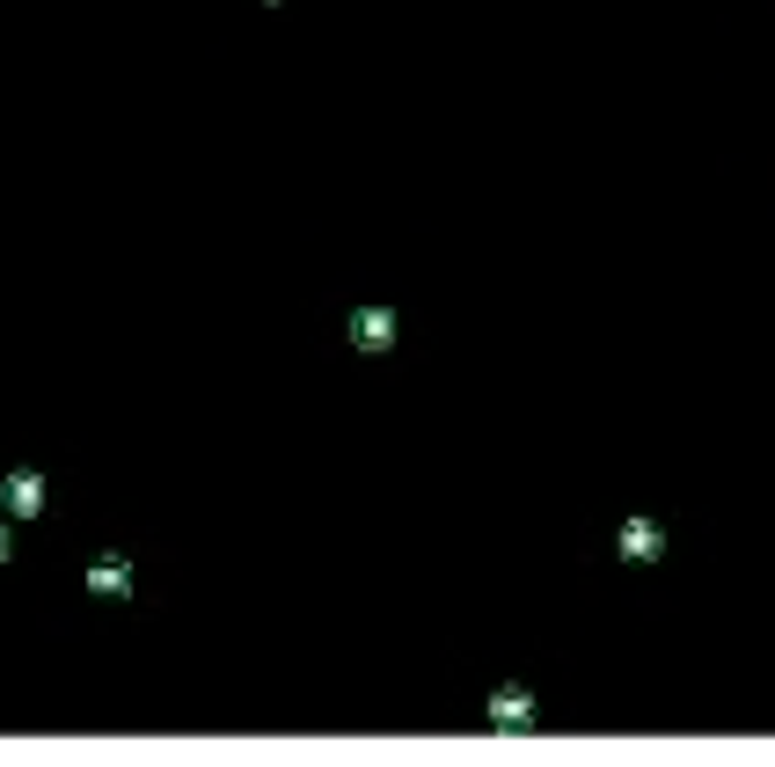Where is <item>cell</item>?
<instances>
[{
    "mask_svg": "<svg viewBox=\"0 0 775 767\" xmlns=\"http://www.w3.org/2000/svg\"><path fill=\"white\" fill-rule=\"evenodd\" d=\"M0 549H8V534H0Z\"/></svg>",
    "mask_w": 775,
    "mask_h": 767,
    "instance_id": "cell-1",
    "label": "cell"
}]
</instances>
